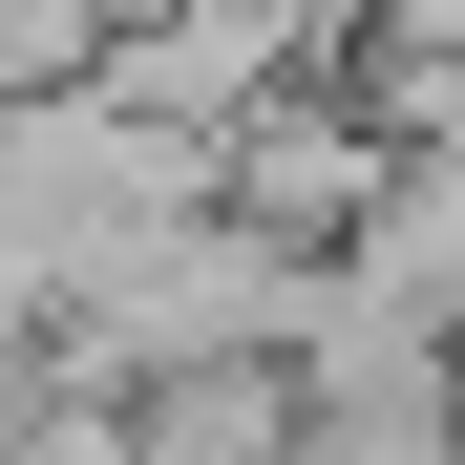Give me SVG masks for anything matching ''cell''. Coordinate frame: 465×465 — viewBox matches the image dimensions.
Returning a JSON list of instances; mask_svg holds the SVG:
<instances>
[{
	"label": "cell",
	"instance_id": "cell-1",
	"mask_svg": "<svg viewBox=\"0 0 465 465\" xmlns=\"http://www.w3.org/2000/svg\"><path fill=\"white\" fill-rule=\"evenodd\" d=\"M148 465H296V360H212V381H148L127 402Z\"/></svg>",
	"mask_w": 465,
	"mask_h": 465
}]
</instances>
